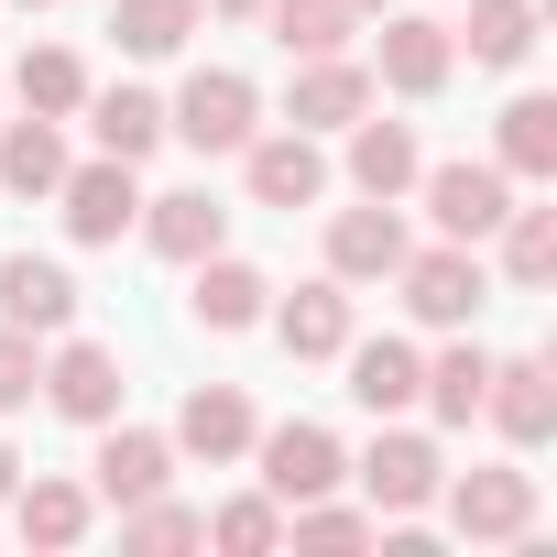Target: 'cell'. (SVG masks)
Returning <instances> with one entry per match:
<instances>
[{
  "label": "cell",
  "instance_id": "obj_1",
  "mask_svg": "<svg viewBox=\"0 0 557 557\" xmlns=\"http://www.w3.org/2000/svg\"><path fill=\"white\" fill-rule=\"evenodd\" d=\"M394 285H405V318L416 329H470L492 307V262H481V240H437V251H405L394 262Z\"/></svg>",
  "mask_w": 557,
  "mask_h": 557
},
{
  "label": "cell",
  "instance_id": "obj_2",
  "mask_svg": "<svg viewBox=\"0 0 557 557\" xmlns=\"http://www.w3.org/2000/svg\"><path fill=\"white\" fill-rule=\"evenodd\" d=\"M164 132H175V143H197V153H240V143L262 132V99H251V77H240V66H197V77L175 88Z\"/></svg>",
  "mask_w": 557,
  "mask_h": 557
},
{
  "label": "cell",
  "instance_id": "obj_3",
  "mask_svg": "<svg viewBox=\"0 0 557 557\" xmlns=\"http://www.w3.org/2000/svg\"><path fill=\"white\" fill-rule=\"evenodd\" d=\"M437 503H448V535H470V546L535 535V470H459V481H437Z\"/></svg>",
  "mask_w": 557,
  "mask_h": 557
},
{
  "label": "cell",
  "instance_id": "obj_4",
  "mask_svg": "<svg viewBox=\"0 0 557 557\" xmlns=\"http://www.w3.org/2000/svg\"><path fill=\"white\" fill-rule=\"evenodd\" d=\"M251 459H262V492L273 503H318V492H339L350 481V448L329 437V426H251Z\"/></svg>",
  "mask_w": 557,
  "mask_h": 557
},
{
  "label": "cell",
  "instance_id": "obj_5",
  "mask_svg": "<svg viewBox=\"0 0 557 557\" xmlns=\"http://www.w3.org/2000/svg\"><path fill=\"white\" fill-rule=\"evenodd\" d=\"M55 208H66V240H77V251H110V240L143 219V186H132V164H121V153H99V164H66Z\"/></svg>",
  "mask_w": 557,
  "mask_h": 557
},
{
  "label": "cell",
  "instance_id": "obj_6",
  "mask_svg": "<svg viewBox=\"0 0 557 557\" xmlns=\"http://www.w3.org/2000/svg\"><path fill=\"white\" fill-rule=\"evenodd\" d=\"M416 186H426L437 240H492L503 208H513V175L503 164H416Z\"/></svg>",
  "mask_w": 557,
  "mask_h": 557
},
{
  "label": "cell",
  "instance_id": "obj_7",
  "mask_svg": "<svg viewBox=\"0 0 557 557\" xmlns=\"http://www.w3.org/2000/svg\"><path fill=\"white\" fill-rule=\"evenodd\" d=\"M350 481L372 492V513H426V503H437V481H448V459H437V437L383 426V437L361 448V470H350Z\"/></svg>",
  "mask_w": 557,
  "mask_h": 557
},
{
  "label": "cell",
  "instance_id": "obj_8",
  "mask_svg": "<svg viewBox=\"0 0 557 557\" xmlns=\"http://www.w3.org/2000/svg\"><path fill=\"white\" fill-rule=\"evenodd\" d=\"M372 23H383V45H372V77H383L394 99H437V88H448V66H459L448 23H426V12H372Z\"/></svg>",
  "mask_w": 557,
  "mask_h": 557
},
{
  "label": "cell",
  "instance_id": "obj_9",
  "mask_svg": "<svg viewBox=\"0 0 557 557\" xmlns=\"http://www.w3.org/2000/svg\"><path fill=\"white\" fill-rule=\"evenodd\" d=\"M240 175H251V197L262 208H318L329 197V153H318V132H251L240 143Z\"/></svg>",
  "mask_w": 557,
  "mask_h": 557
},
{
  "label": "cell",
  "instance_id": "obj_10",
  "mask_svg": "<svg viewBox=\"0 0 557 557\" xmlns=\"http://www.w3.org/2000/svg\"><path fill=\"white\" fill-rule=\"evenodd\" d=\"M45 405H55L66 426H110V416H121V361H110L99 339H66V329H55V350H45Z\"/></svg>",
  "mask_w": 557,
  "mask_h": 557
},
{
  "label": "cell",
  "instance_id": "obj_11",
  "mask_svg": "<svg viewBox=\"0 0 557 557\" xmlns=\"http://www.w3.org/2000/svg\"><path fill=\"white\" fill-rule=\"evenodd\" d=\"M164 481H175V437H153V426H121V416H110V426H99V459H88V492L121 513V503H153Z\"/></svg>",
  "mask_w": 557,
  "mask_h": 557
},
{
  "label": "cell",
  "instance_id": "obj_12",
  "mask_svg": "<svg viewBox=\"0 0 557 557\" xmlns=\"http://www.w3.org/2000/svg\"><path fill=\"white\" fill-rule=\"evenodd\" d=\"M405 251H416V240H405L394 197H361V208L329 219V273H339V285H394V262H405Z\"/></svg>",
  "mask_w": 557,
  "mask_h": 557
},
{
  "label": "cell",
  "instance_id": "obj_13",
  "mask_svg": "<svg viewBox=\"0 0 557 557\" xmlns=\"http://www.w3.org/2000/svg\"><path fill=\"white\" fill-rule=\"evenodd\" d=\"M251 394L240 383H197L186 405H175V459H208V470H230V459H251Z\"/></svg>",
  "mask_w": 557,
  "mask_h": 557
},
{
  "label": "cell",
  "instance_id": "obj_14",
  "mask_svg": "<svg viewBox=\"0 0 557 557\" xmlns=\"http://www.w3.org/2000/svg\"><path fill=\"white\" fill-rule=\"evenodd\" d=\"M372 110V66L350 55H296V88H285V121L296 132H350Z\"/></svg>",
  "mask_w": 557,
  "mask_h": 557
},
{
  "label": "cell",
  "instance_id": "obj_15",
  "mask_svg": "<svg viewBox=\"0 0 557 557\" xmlns=\"http://www.w3.org/2000/svg\"><path fill=\"white\" fill-rule=\"evenodd\" d=\"M481 416L513 437V448H546L557 437V372L524 350V361H492V383H481Z\"/></svg>",
  "mask_w": 557,
  "mask_h": 557
},
{
  "label": "cell",
  "instance_id": "obj_16",
  "mask_svg": "<svg viewBox=\"0 0 557 557\" xmlns=\"http://www.w3.org/2000/svg\"><path fill=\"white\" fill-rule=\"evenodd\" d=\"M0 318L34 329V339L77 329V273H66V262H45V251H12V262H0Z\"/></svg>",
  "mask_w": 557,
  "mask_h": 557
},
{
  "label": "cell",
  "instance_id": "obj_17",
  "mask_svg": "<svg viewBox=\"0 0 557 557\" xmlns=\"http://www.w3.org/2000/svg\"><path fill=\"white\" fill-rule=\"evenodd\" d=\"M88 524H99V492H88V481L23 470V492H12V535H23V546H45V557H55V546H77Z\"/></svg>",
  "mask_w": 557,
  "mask_h": 557
},
{
  "label": "cell",
  "instance_id": "obj_18",
  "mask_svg": "<svg viewBox=\"0 0 557 557\" xmlns=\"http://www.w3.org/2000/svg\"><path fill=\"white\" fill-rule=\"evenodd\" d=\"M164 262H208L219 240H230V208L208 197V186H175V197H143V219H132Z\"/></svg>",
  "mask_w": 557,
  "mask_h": 557
},
{
  "label": "cell",
  "instance_id": "obj_19",
  "mask_svg": "<svg viewBox=\"0 0 557 557\" xmlns=\"http://www.w3.org/2000/svg\"><path fill=\"white\" fill-rule=\"evenodd\" d=\"M273 339H285L296 361H339L350 350V296H339V273H318V285H296L285 307H262Z\"/></svg>",
  "mask_w": 557,
  "mask_h": 557
},
{
  "label": "cell",
  "instance_id": "obj_20",
  "mask_svg": "<svg viewBox=\"0 0 557 557\" xmlns=\"http://www.w3.org/2000/svg\"><path fill=\"white\" fill-rule=\"evenodd\" d=\"M186 273H197V296H186V318H197V329H219V339H230V329H262V307H273V285H262L251 262H230V251H208V262H186Z\"/></svg>",
  "mask_w": 557,
  "mask_h": 557
},
{
  "label": "cell",
  "instance_id": "obj_21",
  "mask_svg": "<svg viewBox=\"0 0 557 557\" xmlns=\"http://www.w3.org/2000/svg\"><path fill=\"white\" fill-rule=\"evenodd\" d=\"M339 361H350V405H361V416H405V405H416V383H426L416 339H350Z\"/></svg>",
  "mask_w": 557,
  "mask_h": 557
},
{
  "label": "cell",
  "instance_id": "obj_22",
  "mask_svg": "<svg viewBox=\"0 0 557 557\" xmlns=\"http://www.w3.org/2000/svg\"><path fill=\"white\" fill-rule=\"evenodd\" d=\"M77 110H88L99 153H121V164H143V153L164 143V99H153V88H88Z\"/></svg>",
  "mask_w": 557,
  "mask_h": 557
},
{
  "label": "cell",
  "instance_id": "obj_23",
  "mask_svg": "<svg viewBox=\"0 0 557 557\" xmlns=\"http://www.w3.org/2000/svg\"><path fill=\"white\" fill-rule=\"evenodd\" d=\"M416 164H426V153H416V132H405V121H372V110L350 121V186H361V197H405V186H416Z\"/></svg>",
  "mask_w": 557,
  "mask_h": 557
},
{
  "label": "cell",
  "instance_id": "obj_24",
  "mask_svg": "<svg viewBox=\"0 0 557 557\" xmlns=\"http://www.w3.org/2000/svg\"><path fill=\"white\" fill-rule=\"evenodd\" d=\"M0 186H12V197H55L66 186V132L55 121H0Z\"/></svg>",
  "mask_w": 557,
  "mask_h": 557
},
{
  "label": "cell",
  "instance_id": "obj_25",
  "mask_svg": "<svg viewBox=\"0 0 557 557\" xmlns=\"http://www.w3.org/2000/svg\"><path fill=\"white\" fill-rule=\"evenodd\" d=\"M481 383H492V350H481V339H448V350L426 361L416 405H426L437 426H470V416H481Z\"/></svg>",
  "mask_w": 557,
  "mask_h": 557
},
{
  "label": "cell",
  "instance_id": "obj_26",
  "mask_svg": "<svg viewBox=\"0 0 557 557\" xmlns=\"http://www.w3.org/2000/svg\"><path fill=\"white\" fill-rule=\"evenodd\" d=\"M492 164H503L513 186H546V175H557V99L524 88V99L503 110V153H492Z\"/></svg>",
  "mask_w": 557,
  "mask_h": 557
},
{
  "label": "cell",
  "instance_id": "obj_27",
  "mask_svg": "<svg viewBox=\"0 0 557 557\" xmlns=\"http://www.w3.org/2000/svg\"><path fill=\"white\" fill-rule=\"evenodd\" d=\"M448 45H470V66H524L535 55V0H470V34H448Z\"/></svg>",
  "mask_w": 557,
  "mask_h": 557
},
{
  "label": "cell",
  "instance_id": "obj_28",
  "mask_svg": "<svg viewBox=\"0 0 557 557\" xmlns=\"http://www.w3.org/2000/svg\"><path fill=\"white\" fill-rule=\"evenodd\" d=\"M492 240H503V285H524V296L557 285V208H503Z\"/></svg>",
  "mask_w": 557,
  "mask_h": 557
},
{
  "label": "cell",
  "instance_id": "obj_29",
  "mask_svg": "<svg viewBox=\"0 0 557 557\" xmlns=\"http://www.w3.org/2000/svg\"><path fill=\"white\" fill-rule=\"evenodd\" d=\"M262 23H273V45H285V55H339L350 45V0H262Z\"/></svg>",
  "mask_w": 557,
  "mask_h": 557
},
{
  "label": "cell",
  "instance_id": "obj_30",
  "mask_svg": "<svg viewBox=\"0 0 557 557\" xmlns=\"http://www.w3.org/2000/svg\"><path fill=\"white\" fill-rule=\"evenodd\" d=\"M197 12L208 0H110V34H121V55H175L197 34Z\"/></svg>",
  "mask_w": 557,
  "mask_h": 557
},
{
  "label": "cell",
  "instance_id": "obj_31",
  "mask_svg": "<svg viewBox=\"0 0 557 557\" xmlns=\"http://www.w3.org/2000/svg\"><path fill=\"white\" fill-rule=\"evenodd\" d=\"M12 88H23V110H34V121H66V110L88 99V66H77L66 45H34V55L12 66Z\"/></svg>",
  "mask_w": 557,
  "mask_h": 557
},
{
  "label": "cell",
  "instance_id": "obj_32",
  "mask_svg": "<svg viewBox=\"0 0 557 557\" xmlns=\"http://www.w3.org/2000/svg\"><path fill=\"white\" fill-rule=\"evenodd\" d=\"M208 546H230V557H273V546H285V503H273V492H230V503L208 513Z\"/></svg>",
  "mask_w": 557,
  "mask_h": 557
},
{
  "label": "cell",
  "instance_id": "obj_33",
  "mask_svg": "<svg viewBox=\"0 0 557 557\" xmlns=\"http://www.w3.org/2000/svg\"><path fill=\"white\" fill-rule=\"evenodd\" d=\"M285 535H296V546H372V535H383V513H372V503H329V492H318V503H285Z\"/></svg>",
  "mask_w": 557,
  "mask_h": 557
},
{
  "label": "cell",
  "instance_id": "obj_34",
  "mask_svg": "<svg viewBox=\"0 0 557 557\" xmlns=\"http://www.w3.org/2000/svg\"><path fill=\"white\" fill-rule=\"evenodd\" d=\"M121 535L164 557V546H208V513H197V503H175V492H153V503H121Z\"/></svg>",
  "mask_w": 557,
  "mask_h": 557
},
{
  "label": "cell",
  "instance_id": "obj_35",
  "mask_svg": "<svg viewBox=\"0 0 557 557\" xmlns=\"http://www.w3.org/2000/svg\"><path fill=\"white\" fill-rule=\"evenodd\" d=\"M34 394H45V339L0 318V416H23Z\"/></svg>",
  "mask_w": 557,
  "mask_h": 557
},
{
  "label": "cell",
  "instance_id": "obj_36",
  "mask_svg": "<svg viewBox=\"0 0 557 557\" xmlns=\"http://www.w3.org/2000/svg\"><path fill=\"white\" fill-rule=\"evenodd\" d=\"M208 12H219V23H262V0H208Z\"/></svg>",
  "mask_w": 557,
  "mask_h": 557
},
{
  "label": "cell",
  "instance_id": "obj_37",
  "mask_svg": "<svg viewBox=\"0 0 557 557\" xmlns=\"http://www.w3.org/2000/svg\"><path fill=\"white\" fill-rule=\"evenodd\" d=\"M12 492H23V459H12V448H0V503H12Z\"/></svg>",
  "mask_w": 557,
  "mask_h": 557
},
{
  "label": "cell",
  "instance_id": "obj_38",
  "mask_svg": "<svg viewBox=\"0 0 557 557\" xmlns=\"http://www.w3.org/2000/svg\"><path fill=\"white\" fill-rule=\"evenodd\" d=\"M350 12H361V23H372V12H394V0H350Z\"/></svg>",
  "mask_w": 557,
  "mask_h": 557
},
{
  "label": "cell",
  "instance_id": "obj_39",
  "mask_svg": "<svg viewBox=\"0 0 557 557\" xmlns=\"http://www.w3.org/2000/svg\"><path fill=\"white\" fill-rule=\"evenodd\" d=\"M12 12H55V0H12Z\"/></svg>",
  "mask_w": 557,
  "mask_h": 557
}]
</instances>
